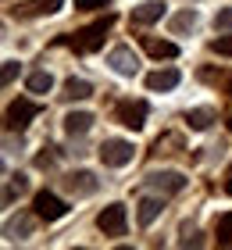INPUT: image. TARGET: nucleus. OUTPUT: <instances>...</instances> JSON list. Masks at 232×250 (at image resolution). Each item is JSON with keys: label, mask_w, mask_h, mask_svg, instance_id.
Masks as SVG:
<instances>
[{"label": "nucleus", "mask_w": 232, "mask_h": 250, "mask_svg": "<svg viewBox=\"0 0 232 250\" xmlns=\"http://www.w3.org/2000/svg\"><path fill=\"white\" fill-rule=\"evenodd\" d=\"M229 93H232V83H229Z\"/></svg>", "instance_id": "cd10ccee"}, {"label": "nucleus", "mask_w": 232, "mask_h": 250, "mask_svg": "<svg viewBox=\"0 0 232 250\" xmlns=\"http://www.w3.org/2000/svg\"><path fill=\"white\" fill-rule=\"evenodd\" d=\"M165 15V4L161 0H143L139 7H132V25H150Z\"/></svg>", "instance_id": "f8f14e48"}, {"label": "nucleus", "mask_w": 232, "mask_h": 250, "mask_svg": "<svg viewBox=\"0 0 232 250\" xmlns=\"http://www.w3.org/2000/svg\"><path fill=\"white\" fill-rule=\"evenodd\" d=\"M214 236H218V247H232V211L218 218V225H214Z\"/></svg>", "instance_id": "aec40b11"}, {"label": "nucleus", "mask_w": 232, "mask_h": 250, "mask_svg": "<svg viewBox=\"0 0 232 250\" xmlns=\"http://www.w3.org/2000/svg\"><path fill=\"white\" fill-rule=\"evenodd\" d=\"M196 21H200V15H196V7H182L179 15L168 21V29H171V36H182V32L196 29Z\"/></svg>", "instance_id": "4468645a"}, {"label": "nucleus", "mask_w": 232, "mask_h": 250, "mask_svg": "<svg viewBox=\"0 0 232 250\" xmlns=\"http://www.w3.org/2000/svg\"><path fill=\"white\" fill-rule=\"evenodd\" d=\"M225 193H232V168H229V175H225Z\"/></svg>", "instance_id": "bb28decb"}, {"label": "nucleus", "mask_w": 232, "mask_h": 250, "mask_svg": "<svg viewBox=\"0 0 232 250\" xmlns=\"http://www.w3.org/2000/svg\"><path fill=\"white\" fill-rule=\"evenodd\" d=\"M64 0H29V4L18 7L21 18H40V15H54V11H61Z\"/></svg>", "instance_id": "ddd939ff"}, {"label": "nucleus", "mask_w": 232, "mask_h": 250, "mask_svg": "<svg viewBox=\"0 0 232 250\" xmlns=\"http://www.w3.org/2000/svg\"><path fill=\"white\" fill-rule=\"evenodd\" d=\"M97 225H100L104 236H125V208L122 204H107L97 214Z\"/></svg>", "instance_id": "20e7f679"}, {"label": "nucleus", "mask_w": 232, "mask_h": 250, "mask_svg": "<svg viewBox=\"0 0 232 250\" xmlns=\"http://www.w3.org/2000/svg\"><path fill=\"white\" fill-rule=\"evenodd\" d=\"M79 11H100V7H111V0H75Z\"/></svg>", "instance_id": "a878e982"}, {"label": "nucleus", "mask_w": 232, "mask_h": 250, "mask_svg": "<svg viewBox=\"0 0 232 250\" xmlns=\"http://www.w3.org/2000/svg\"><path fill=\"white\" fill-rule=\"evenodd\" d=\"M97 175L93 172H72V175H64V189L68 193H75V197H89V193H97Z\"/></svg>", "instance_id": "1a4fd4ad"}, {"label": "nucleus", "mask_w": 232, "mask_h": 250, "mask_svg": "<svg viewBox=\"0 0 232 250\" xmlns=\"http://www.w3.org/2000/svg\"><path fill=\"white\" fill-rule=\"evenodd\" d=\"M36 115H40V104H32V100H15V104L7 107V129H25Z\"/></svg>", "instance_id": "0eeeda50"}, {"label": "nucleus", "mask_w": 232, "mask_h": 250, "mask_svg": "<svg viewBox=\"0 0 232 250\" xmlns=\"http://www.w3.org/2000/svg\"><path fill=\"white\" fill-rule=\"evenodd\" d=\"M211 54H222V58H232V36H218V40H211Z\"/></svg>", "instance_id": "4be33fe9"}, {"label": "nucleus", "mask_w": 232, "mask_h": 250, "mask_svg": "<svg viewBox=\"0 0 232 250\" xmlns=\"http://www.w3.org/2000/svg\"><path fill=\"white\" fill-rule=\"evenodd\" d=\"M36 214L40 218H46V222H57V218H64V211H68V204L57 197V193H50V189H40L36 193Z\"/></svg>", "instance_id": "7ed1b4c3"}, {"label": "nucleus", "mask_w": 232, "mask_h": 250, "mask_svg": "<svg viewBox=\"0 0 232 250\" xmlns=\"http://www.w3.org/2000/svg\"><path fill=\"white\" fill-rule=\"evenodd\" d=\"M118 122L125 129H143L147 125V104L143 100H122L118 104Z\"/></svg>", "instance_id": "423d86ee"}, {"label": "nucleus", "mask_w": 232, "mask_h": 250, "mask_svg": "<svg viewBox=\"0 0 232 250\" xmlns=\"http://www.w3.org/2000/svg\"><path fill=\"white\" fill-rule=\"evenodd\" d=\"M107 64H111L118 75H125V79H132V75L139 72V58H136V50H132V47H125V43H122V47H114V50L107 54Z\"/></svg>", "instance_id": "39448f33"}, {"label": "nucleus", "mask_w": 232, "mask_h": 250, "mask_svg": "<svg viewBox=\"0 0 232 250\" xmlns=\"http://www.w3.org/2000/svg\"><path fill=\"white\" fill-rule=\"evenodd\" d=\"M93 97V86L86 83V79H68L64 89H61V100H68V104H75V100H86Z\"/></svg>", "instance_id": "2eb2a0df"}, {"label": "nucleus", "mask_w": 232, "mask_h": 250, "mask_svg": "<svg viewBox=\"0 0 232 250\" xmlns=\"http://www.w3.org/2000/svg\"><path fill=\"white\" fill-rule=\"evenodd\" d=\"M157 214H161V200H157V197H143V200H139L136 218H139V225H143V229H150V225L157 222Z\"/></svg>", "instance_id": "f3484780"}, {"label": "nucleus", "mask_w": 232, "mask_h": 250, "mask_svg": "<svg viewBox=\"0 0 232 250\" xmlns=\"http://www.w3.org/2000/svg\"><path fill=\"white\" fill-rule=\"evenodd\" d=\"M211 122H214V111H211V107H193V111H186V125H190L193 132H204Z\"/></svg>", "instance_id": "a211bd4d"}, {"label": "nucleus", "mask_w": 232, "mask_h": 250, "mask_svg": "<svg viewBox=\"0 0 232 250\" xmlns=\"http://www.w3.org/2000/svg\"><path fill=\"white\" fill-rule=\"evenodd\" d=\"M4 232L11 236V240H15V236H18V240H25V236L32 232V222H29V218H11V222L4 225Z\"/></svg>", "instance_id": "412c9836"}, {"label": "nucleus", "mask_w": 232, "mask_h": 250, "mask_svg": "<svg viewBox=\"0 0 232 250\" xmlns=\"http://www.w3.org/2000/svg\"><path fill=\"white\" fill-rule=\"evenodd\" d=\"M111 25H114V15H104L100 21H93V25L79 29L75 36H64L61 43H68V47L79 50V54H93V50H100V47H104V36L111 32Z\"/></svg>", "instance_id": "f257e3e1"}, {"label": "nucleus", "mask_w": 232, "mask_h": 250, "mask_svg": "<svg viewBox=\"0 0 232 250\" xmlns=\"http://www.w3.org/2000/svg\"><path fill=\"white\" fill-rule=\"evenodd\" d=\"M179 72L175 68H157V72L147 75V89H154V93H165V89H175L179 86Z\"/></svg>", "instance_id": "9d476101"}, {"label": "nucleus", "mask_w": 232, "mask_h": 250, "mask_svg": "<svg viewBox=\"0 0 232 250\" xmlns=\"http://www.w3.org/2000/svg\"><path fill=\"white\" fill-rule=\"evenodd\" d=\"M147 186L157 189L161 197H168V193H179L186 186V175H179V172H150L147 175Z\"/></svg>", "instance_id": "6e6552de"}, {"label": "nucleus", "mask_w": 232, "mask_h": 250, "mask_svg": "<svg viewBox=\"0 0 232 250\" xmlns=\"http://www.w3.org/2000/svg\"><path fill=\"white\" fill-rule=\"evenodd\" d=\"M100 161L104 165H107V168H125V165H129L132 161V143H125V140H104L100 143Z\"/></svg>", "instance_id": "f03ea898"}, {"label": "nucleus", "mask_w": 232, "mask_h": 250, "mask_svg": "<svg viewBox=\"0 0 232 250\" xmlns=\"http://www.w3.org/2000/svg\"><path fill=\"white\" fill-rule=\"evenodd\" d=\"M21 189H25V179H21V175H18V179H11V183H7V189H4V204H11V200H15Z\"/></svg>", "instance_id": "5701e85b"}, {"label": "nucleus", "mask_w": 232, "mask_h": 250, "mask_svg": "<svg viewBox=\"0 0 232 250\" xmlns=\"http://www.w3.org/2000/svg\"><path fill=\"white\" fill-rule=\"evenodd\" d=\"M25 86H29V93H50V86H54V75L46 72V68H36L29 79H25Z\"/></svg>", "instance_id": "6ab92c4d"}, {"label": "nucleus", "mask_w": 232, "mask_h": 250, "mask_svg": "<svg viewBox=\"0 0 232 250\" xmlns=\"http://www.w3.org/2000/svg\"><path fill=\"white\" fill-rule=\"evenodd\" d=\"M15 75H18V61H4V72H0V83L11 86L15 83Z\"/></svg>", "instance_id": "b1692460"}, {"label": "nucleus", "mask_w": 232, "mask_h": 250, "mask_svg": "<svg viewBox=\"0 0 232 250\" xmlns=\"http://www.w3.org/2000/svg\"><path fill=\"white\" fill-rule=\"evenodd\" d=\"M89 129H93V115H89V111H72V115L64 118V132L68 136H83Z\"/></svg>", "instance_id": "dca6fc26"}, {"label": "nucleus", "mask_w": 232, "mask_h": 250, "mask_svg": "<svg viewBox=\"0 0 232 250\" xmlns=\"http://www.w3.org/2000/svg\"><path fill=\"white\" fill-rule=\"evenodd\" d=\"M214 29H232V7H222L214 15Z\"/></svg>", "instance_id": "393cba45"}, {"label": "nucleus", "mask_w": 232, "mask_h": 250, "mask_svg": "<svg viewBox=\"0 0 232 250\" xmlns=\"http://www.w3.org/2000/svg\"><path fill=\"white\" fill-rule=\"evenodd\" d=\"M143 50L150 54V58H157V61H171V58H179V47H175V43L157 40V36H143Z\"/></svg>", "instance_id": "9b49d317"}]
</instances>
